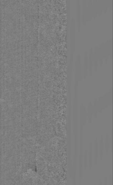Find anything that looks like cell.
<instances>
[{"label": "cell", "mask_w": 113, "mask_h": 185, "mask_svg": "<svg viewBox=\"0 0 113 185\" xmlns=\"http://www.w3.org/2000/svg\"><path fill=\"white\" fill-rule=\"evenodd\" d=\"M88 166L89 168H91V167H92L93 163V148L91 146L90 149H89V155H88Z\"/></svg>", "instance_id": "1"}, {"label": "cell", "mask_w": 113, "mask_h": 185, "mask_svg": "<svg viewBox=\"0 0 113 185\" xmlns=\"http://www.w3.org/2000/svg\"><path fill=\"white\" fill-rule=\"evenodd\" d=\"M83 160H84V169H86L87 167L88 166V154L87 152H85Z\"/></svg>", "instance_id": "2"}, {"label": "cell", "mask_w": 113, "mask_h": 185, "mask_svg": "<svg viewBox=\"0 0 113 185\" xmlns=\"http://www.w3.org/2000/svg\"><path fill=\"white\" fill-rule=\"evenodd\" d=\"M109 185H112V177L111 176L110 178H109Z\"/></svg>", "instance_id": "3"}, {"label": "cell", "mask_w": 113, "mask_h": 185, "mask_svg": "<svg viewBox=\"0 0 113 185\" xmlns=\"http://www.w3.org/2000/svg\"><path fill=\"white\" fill-rule=\"evenodd\" d=\"M104 185H108V181H107V179L104 180Z\"/></svg>", "instance_id": "4"}, {"label": "cell", "mask_w": 113, "mask_h": 185, "mask_svg": "<svg viewBox=\"0 0 113 185\" xmlns=\"http://www.w3.org/2000/svg\"><path fill=\"white\" fill-rule=\"evenodd\" d=\"M99 185H102V183H101H101H99Z\"/></svg>", "instance_id": "5"}]
</instances>
